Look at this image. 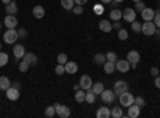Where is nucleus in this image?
Here are the masks:
<instances>
[{"label": "nucleus", "instance_id": "nucleus-1", "mask_svg": "<svg viewBox=\"0 0 160 118\" xmlns=\"http://www.w3.org/2000/svg\"><path fill=\"white\" fill-rule=\"evenodd\" d=\"M118 102L122 107H130L131 104H135V96H133L130 91H125V93L118 94Z\"/></svg>", "mask_w": 160, "mask_h": 118}, {"label": "nucleus", "instance_id": "nucleus-2", "mask_svg": "<svg viewBox=\"0 0 160 118\" xmlns=\"http://www.w3.org/2000/svg\"><path fill=\"white\" fill-rule=\"evenodd\" d=\"M18 31L16 29H8V31H5V34H3V42L7 43V45H13V43H16V40H18Z\"/></svg>", "mask_w": 160, "mask_h": 118}, {"label": "nucleus", "instance_id": "nucleus-3", "mask_svg": "<svg viewBox=\"0 0 160 118\" xmlns=\"http://www.w3.org/2000/svg\"><path fill=\"white\" fill-rule=\"evenodd\" d=\"M155 31H157V26L154 24V21H144L142 26H141V32H142L144 35H148V37L154 35Z\"/></svg>", "mask_w": 160, "mask_h": 118}, {"label": "nucleus", "instance_id": "nucleus-4", "mask_svg": "<svg viewBox=\"0 0 160 118\" xmlns=\"http://www.w3.org/2000/svg\"><path fill=\"white\" fill-rule=\"evenodd\" d=\"M55 109H56V115L59 118H69L71 116V109L68 106H62V104H55Z\"/></svg>", "mask_w": 160, "mask_h": 118}, {"label": "nucleus", "instance_id": "nucleus-5", "mask_svg": "<svg viewBox=\"0 0 160 118\" xmlns=\"http://www.w3.org/2000/svg\"><path fill=\"white\" fill-rule=\"evenodd\" d=\"M128 83L125 82V80H117L115 83H114V93L118 96V94H122V93H125V91H128Z\"/></svg>", "mask_w": 160, "mask_h": 118}, {"label": "nucleus", "instance_id": "nucleus-6", "mask_svg": "<svg viewBox=\"0 0 160 118\" xmlns=\"http://www.w3.org/2000/svg\"><path fill=\"white\" fill-rule=\"evenodd\" d=\"M115 96H117V94L114 93V89H106V88H104V91L101 93V99H102L104 104H111V102H114Z\"/></svg>", "mask_w": 160, "mask_h": 118}, {"label": "nucleus", "instance_id": "nucleus-7", "mask_svg": "<svg viewBox=\"0 0 160 118\" xmlns=\"http://www.w3.org/2000/svg\"><path fill=\"white\" fill-rule=\"evenodd\" d=\"M3 24H5L7 29H16V26H18L16 15H7V18L3 19Z\"/></svg>", "mask_w": 160, "mask_h": 118}, {"label": "nucleus", "instance_id": "nucleus-8", "mask_svg": "<svg viewBox=\"0 0 160 118\" xmlns=\"http://www.w3.org/2000/svg\"><path fill=\"white\" fill-rule=\"evenodd\" d=\"M115 70L122 72V73L128 72V70H130V62H128L127 59H117V61H115Z\"/></svg>", "mask_w": 160, "mask_h": 118}, {"label": "nucleus", "instance_id": "nucleus-9", "mask_svg": "<svg viewBox=\"0 0 160 118\" xmlns=\"http://www.w3.org/2000/svg\"><path fill=\"white\" fill-rule=\"evenodd\" d=\"M78 85H80V88L82 89H90L91 86H93V80H91V77L90 75H82L80 77V80H78Z\"/></svg>", "mask_w": 160, "mask_h": 118}, {"label": "nucleus", "instance_id": "nucleus-10", "mask_svg": "<svg viewBox=\"0 0 160 118\" xmlns=\"http://www.w3.org/2000/svg\"><path fill=\"white\" fill-rule=\"evenodd\" d=\"M123 19L127 22H133V21H136V10L135 8H125L123 10Z\"/></svg>", "mask_w": 160, "mask_h": 118}, {"label": "nucleus", "instance_id": "nucleus-11", "mask_svg": "<svg viewBox=\"0 0 160 118\" xmlns=\"http://www.w3.org/2000/svg\"><path fill=\"white\" fill-rule=\"evenodd\" d=\"M5 93H7V97L10 101H18L19 99V88H16V86H10Z\"/></svg>", "mask_w": 160, "mask_h": 118}, {"label": "nucleus", "instance_id": "nucleus-12", "mask_svg": "<svg viewBox=\"0 0 160 118\" xmlns=\"http://www.w3.org/2000/svg\"><path fill=\"white\" fill-rule=\"evenodd\" d=\"M64 69H66V73L74 75V73H77V70H78V65H77V62H74V61H68V62L64 64Z\"/></svg>", "mask_w": 160, "mask_h": 118}, {"label": "nucleus", "instance_id": "nucleus-13", "mask_svg": "<svg viewBox=\"0 0 160 118\" xmlns=\"http://www.w3.org/2000/svg\"><path fill=\"white\" fill-rule=\"evenodd\" d=\"M139 113H141V107L136 106V104H131V106L128 107V113H127V115H128L130 118H138Z\"/></svg>", "mask_w": 160, "mask_h": 118}, {"label": "nucleus", "instance_id": "nucleus-14", "mask_svg": "<svg viewBox=\"0 0 160 118\" xmlns=\"http://www.w3.org/2000/svg\"><path fill=\"white\" fill-rule=\"evenodd\" d=\"M32 15H34V18H37V19L45 18V8H43L42 5H35V7L32 8Z\"/></svg>", "mask_w": 160, "mask_h": 118}, {"label": "nucleus", "instance_id": "nucleus-15", "mask_svg": "<svg viewBox=\"0 0 160 118\" xmlns=\"http://www.w3.org/2000/svg\"><path fill=\"white\" fill-rule=\"evenodd\" d=\"M154 16H155V11H154L152 8H144V10L141 11V18H142L144 21H152Z\"/></svg>", "mask_w": 160, "mask_h": 118}, {"label": "nucleus", "instance_id": "nucleus-16", "mask_svg": "<svg viewBox=\"0 0 160 118\" xmlns=\"http://www.w3.org/2000/svg\"><path fill=\"white\" fill-rule=\"evenodd\" d=\"M13 54H15L16 59H22L24 54H26V48L22 45H16V46H13Z\"/></svg>", "mask_w": 160, "mask_h": 118}, {"label": "nucleus", "instance_id": "nucleus-17", "mask_svg": "<svg viewBox=\"0 0 160 118\" xmlns=\"http://www.w3.org/2000/svg\"><path fill=\"white\" fill-rule=\"evenodd\" d=\"M99 31L109 34L111 31H114V29H112V22H111V21H106V19H101V21H99Z\"/></svg>", "mask_w": 160, "mask_h": 118}, {"label": "nucleus", "instance_id": "nucleus-18", "mask_svg": "<svg viewBox=\"0 0 160 118\" xmlns=\"http://www.w3.org/2000/svg\"><path fill=\"white\" fill-rule=\"evenodd\" d=\"M139 59H141V56H139V53L136 50H131V51L127 53V61L128 62H139Z\"/></svg>", "mask_w": 160, "mask_h": 118}, {"label": "nucleus", "instance_id": "nucleus-19", "mask_svg": "<svg viewBox=\"0 0 160 118\" xmlns=\"http://www.w3.org/2000/svg\"><path fill=\"white\" fill-rule=\"evenodd\" d=\"M109 18L111 21H120L123 18V11H120L118 8H112V11L109 13Z\"/></svg>", "mask_w": 160, "mask_h": 118}, {"label": "nucleus", "instance_id": "nucleus-20", "mask_svg": "<svg viewBox=\"0 0 160 118\" xmlns=\"http://www.w3.org/2000/svg\"><path fill=\"white\" fill-rule=\"evenodd\" d=\"M95 101H96V94H95V91H93L91 88H90V89H87V91H85V102L93 104Z\"/></svg>", "mask_w": 160, "mask_h": 118}, {"label": "nucleus", "instance_id": "nucleus-21", "mask_svg": "<svg viewBox=\"0 0 160 118\" xmlns=\"http://www.w3.org/2000/svg\"><path fill=\"white\" fill-rule=\"evenodd\" d=\"M96 116H98V118H109V116H111L109 107H99L98 112H96Z\"/></svg>", "mask_w": 160, "mask_h": 118}, {"label": "nucleus", "instance_id": "nucleus-22", "mask_svg": "<svg viewBox=\"0 0 160 118\" xmlns=\"http://www.w3.org/2000/svg\"><path fill=\"white\" fill-rule=\"evenodd\" d=\"M22 59H24L26 62H29V65H35V64H37V61H38V59H37V56H35L34 53H26Z\"/></svg>", "mask_w": 160, "mask_h": 118}, {"label": "nucleus", "instance_id": "nucleus-23", "mask_svg": "<svg viewBox=\"0 0 160 118\" xmlns=\"http://www.w3.org/2000/svg\"><path fill=\"white\" fill-rule=\"evenodd\" d=\"M5 10H7V15H16V13H18V5H16V2H10V3L5 7Z\"/></svg>", "mask_w": 160, "mask_h": 118}, {"label": "nucleus", "instance_id": "nucleus-24", "mask_svg": "<svg viewBox=\"0 0 160 118\" xmlns=\"http://www.w3.org/2000/svg\"><path fill=\"white\" fill-rule=\"evenodd\" d=\"M10 86H11L10 78H8V77H0V89H2V91H7Z\"/></svg>", "mask_w": 160, "mask_h": 118}, {"label": "nucleus", "instance_id": "nucleus-25", "mask_svg": "<svg viewBox=\"0 0 160 118\" xmlns=\"http://www.w3.org/2000/svg\"><path fill=\"white\" fill-rule=\"evenodd\" d=\"M75 102H78V104H82V102H85V89H77L75 91Z\"/></svg>", "mask_w": 160, "mask_h": 118}, {"label": "nucleus", "instance_id": "nucleus-26", "mask_svg": "<svg viewBox=\"0 0 160 118\" xmlns=\"http://www.w3.org/2000/svg\"><path fill=\"white\" fill-rule=\"evenodd\" d=\"M104 72L106 73H112L114 70H115V62H111V61H106L104 64Z\"/></svg>", "mask_w": 160, "mask_h": 118}, {"label": "nucleus", "instance_id": "nucleus-27", "mask_svg": "<svg viewBox=\"0 0 160 118\" xmlns=\"http://www.w3.org/2000/svg\"><path fill=\"white\" fill-rule=\"evenodd\" d=\"M91 89L95 91V94H101L102 91H104V85L101 83V82H96V83H93V86H91Z\"/></svg>", "mask_w": 160, "mask_h": 118}, {"label": "nucleus", "instance_id": "nucleus-28", "mask_svg": "<svg viewBox=\"0 0 160 118\" xmlns=\"http://www.w3.org/2000/svg\"><path fill=\"white\" fill-rule=\"evenodd\" d=\"M74 5H75L74 0H61V7H62L64 10H72Z\"/></svg>", "mask_w": 160, "mask_h": 118}, {"label": "nucleus", "instance_id": "nucleus-29", "mask_svg": "<svg viewBox=\"0 0 160 118\" xmlns=\"http://www.w3.org/2000/svg\"><path fill=\"white\" fill-rule=\"evenodd\" d=\"M93 61H95L96 64H104L106 62V54L104 53H96L95 56H93Z\"/></svg>", "mask_w": 160, "mask_h": 118}, {"label": "nucleus", "instance_id": "nucleus-30", "mask_svg": "<svg viewBox=\"0 0 160 118\" xmlns=\"http://www.w3.org/2000/svg\"><path fill=\"white\" fill-rule=\"evenodd\" d=\"M111 116H114V118H122V116H123L122 107H114V109L111 110Z\"/></svg>", "mask_w": 160, "mask_h": 118}, {"label": "nucleus", "instance_id": "nucleus-31", "mask_svg": "<svg viewBox=\"0 0 160 118\" xmlns=\"http://www.w3.org/2000/svg\"><path fill=\"white\" fill-rule=\"evenodd\" d=\"M55 115H56V109H55V106H50V107L45 109V116H47V118H53Z\"/></svg>", "mask_w": 160, "mask_h": 118}, {"label": "nucleus", "instance_id": "nucleus-32", "mask_svg": "<svg viewBox=\"0 0 160 118\" xmlns=\"http://www.w3.org/2000/svg\"><path fill=\"white\" fill-rule=\"evenodd\" d=\"M8 54L7 53H2V51H0V67H3V65H7L8 64Z\"/></svg>", "mask_w": 160, "mask_h": 118}, {"label": "nucleus", "instance_id": "nucleus-33", "mask_svg": "<svg viewBox=\"0 0 160 118\" xmlns=\"http://www.w3.org/2000/svg\"><path fill=\"white\" fill-rule=\"evenodd\" d=\"M141 26H142V24H141L139 21H133V22H131V31L136 32V34H139V32H141Z\"/></svg>", "mask_w": 160, "mask_h": 118}, {"label": "nucleus", "instance_id": "nucleus-34", "mask_svg": "<svg viewBox=\"0 0 160 118\" xmlns=\"http://www.w3.org/2000/svg\"><path fill=\"white\" fill-rule=\"evenodd\" d=\"M29 67H31V65H29V62H26L24 59H21V62H19V72H28L29 70Z\"/></svg>", "mask_w": 160, "mask_h": 118}, {"label": "nucleus", "instance_id": "nucleus-35", "mask_svg": "<svg viewBox=\"0 0 160 118\" xmlns=\"http://www.w3.org/2000/svg\"><path fill=\"white\" fill-rule=\"evenodd\" d=\"M106 61L115 62V61H117V54L114 53V51H108V53H106Z\"/></svg>", "mask_w": 160, "mask_h": 118}, {"label": "nucleus", "instance_id": "nucleus-36", "mask_svg": "<svg viewBox=\"0 0 160 118\" xmlns=\"http://www.w3.org/2000/svg\"><path fill=\"white\" fill-rule=\"evenodd\" d=\"M55 73H56V75H62V73H66L64 64H56V67H55Z\"/></svg>", "mask_w": 160, "mask_h": 118}, {"label": "nucleus", "instance_id": "nucleus-37", "mask_svg": "<svg viewBox=\"0 0 160 118\" xmlns=\"http://www.w3.org/2000/svg\"><path fill=\"white\" fill-rule=\"evenodd\" d=\"M118 38L120 40H127L128 38V31L127 29H118Z\"/></svg>", "mask_w": 160, "mask_h": 118}, {"label": "nucleus", "instance_id": "nucleus-38", "mask_svg": "<svg viewBox=\"0 0 160 118\" xmlns=\"http://www.w3.org/2000/svg\"><path fill=\"white\" fill-rule=\"evenodd\" d=\"M72 13H74V15H82V13H83V5H74Z\"/></svg>", "mask_w": 160, "mask_h": 118}, {"label": "nucleus", "instance_id": "nucleus-39", "mask_svg": "<svg viewBox=\"0 0 160 118\" xmlns=\"http://www.w3.org/2000/svg\"><path fill=\"white\" fill-rule=\"evenodd\" d=\"M68 62V54L66 53H59L58 54V64H66Z\"/></svg>", "mask_w": 160, "mask_h": 118}, {"label": "nucleus", "instance_id": "nucleus-40", "mask_svg": "<svg viewBox=\"0 0 160 118\" xmlns=\"http://www.w3.org/2000/svg\"><path fill=\"white\" fill-rule=\"evenodd\" d=\"M135 104H136V106H139V107H144L146 106V99L141 97V96H138V97H135Z\"/></svg>", "mask_w": 160, "mask_h": 118}, {"label": "nucleus", "instance_id": "nucleus-41", "mask_svg": "<svg viewBox=\"0 0 160 118\" xmlns=\"http://www.w3.org/2000/svg\"><path fill=\"white\" fill-rule=\"evenodd\" d=\"M146 7H144V2H142V0H139V2H135V10L136 11H142Z\"/></svg>", "mask_w": 160, "mask_h": 118}, {"label": "nucleus", "instance_id": "nucleus-42", "mask_svg": "<svg viewBox=\"0 0 160 118\" xmlns=\"http://www.w3.org/2000/svg\"><path fill=\"white\" fill-rule=\"evenodd\" d=\"M152 21H154V24L157 26V29H160V11H157V13H155V16H154V19H152Z\"/></svg>", "mask_w": 160, "mask_h": 118}, {"label": "nucleus", "instance_id": "nucleus-43", "mask_svg": "<svg viewBox=\"0 0 160 118\" xmlns=\"http://www.w3.org/2000/svg\"><path fill=\"white\" fill-rule=\"evenodd\" d=\"M18 37L19 38H26V37H28V31H26V29H19L18 31Z\"/></svg>", "mask_w": 160, "mask_h": 118}, {"label": "nucleus", "instance_id": "nucleus-44", "mask_svg": "<svg viewBox=\"0 0 160 118\" xmlns=\"http://www.w3.org/2000/svg\"><path fill=\"white\" fill-rule=\"evenodd\" d=\"M154 85H155V88H157V89H160V75L154 77Z\"/></svg>", "mask_w": 160, "mask_h": 118}, {"label": "nucleus", "instance_id": "nucleus-45", "mask_svg": "<svg viewBox=\"0 0 160 118\" xmlns=\"http://www.w3.org/2000/svg\"><path fill=\"white\" fill-rule=\"evenodd\" d=\"M112 29H115V31L122 29V24H120V21H114V24H112Z\"/></svg>", "mask_w": 160, "mask_h": 118}, {"label": "nucleus", "instance_id": "nucleus-46", "mask_svg": "<svg viewBox=\"0 0 160 118\" xmlns=\"http://www.w3.org/2000/svg\"><path fill=\"white\" fill-rule=\"evenodd\" d=\"M102 10H104V8H102V3L95 7V13H96V15H101V13H102Z\"/></svg>", "mask_w": 160, "mask_h": 118}, {"label": "nucleus", "instance_id": "nucleus-47", "mask_svg": "<svg viewBox=\"0 0 160 118\" xmlns=\"http://www.w3.org/2000/svg\"><path fill=\"white\" fill-rule=\"evenodd\" d=\"M158 72H160V70H158V67H152V69H151V73H152L154 77H157V75H158Z\"/></svg>", "mask_w": 160, "mask_h": 118}, {"label": "nucleus", "instance_id": "nucleus-48", "mask_svg": "<svg viewBox=\"0 0 160 118\" xmlns=\"http://www.w3.org/2000/svg\"><path fill=\"white\" fill-rule=\"evenodd\" d=\"M74 2H75V5H85L88 0H74Z\"/></svg>", "mask_w": 160, "mask_h": 118}, {"label": "nucleus", "instance_id": "nucleus-49", "mask_svg": "<svg viewBox=\"0 0 160 118\" xmlns=\"http://www.w3.org/2000/svg\"><path fill=\"white\" fill-rule=\"evenodd\" d=\"M109 5H111L112 8H117V5H118V2H115V0H112V2H111Z\"/></svg>", "mask_w": 160, "mask_h": 118}, {"label": "nucleus", "instance_id": "nucleus-50", "mask_svg": "<svg viewBox=\"0 0 160 118\" xmlns=\"http://www.w3.org/2000/svg\"><path fill=\"white\" fill-rule=\"evenodd\" d=\"M99 2H101L102 5H109V3L112 2V0H99Z\"/></svg>", "mask_w": 160, "mask_h": 118}, {"label": "nucleus", "instance_id": "nucleus-51", "mask_svg": "<svg viewBox=\"0 0 160 118\" xmlns=\"http://www.w3.org/2000/svg\"><path fill=\"white\" fill-rule=\"evenodd\" d=\"M0 2H2V3H3V5H8V3H10V2H13V0H0Z\"/></svg>", "mask_w": 160, "mask_h": 118}, {"label": "nucleus", "instance_id": "nucleus-52", "mask_svg": "<svg viewBox=\"0 0 160 118\" xmlns=\"http://www.w3.org/2000/svg\"><path fill=\"white\" fill-rule=\"evenodd\" d=\"M155 34H157V37L160 38V31H155Z\"/></svg>", "mask_w": 160, "mask_h": 118}, {"label": "nucleus", "instance_id": "nucleus-53", "mask_svg": "<svg viewBox=\"0 0 160 118\" xmlns=\"http://www.w3.org/2000/svg\"><path fill=\"white\" fill-rule=\"evenodd\" d=\"M115 2H118V3H120V2H123V0H115Z\"/></svg>", "mask_w": 160, "mask_h": 118}, {"label": "nucleus", "instance_id": "nucleus-54", "mask_svg": "<svg viewBox=\"0 0 160 118\" xmlns=\"http://www.w3.org/2000/svg\"><path fill=\"white\" fill-rule=\"evenodd\" d=\"M0 51H2V43H0Z\"/></svg>", "mask_w": 160, "mask_h": 118}, {"label": "nucleus", "instance_id": "nucleus-55", "mask_svg": "<svg viewBox=\"0 0 160 118\" xmlns=\"http://www.w3.org/2000/svg\"><path fill=\"white\" fill-rule=\"evenodd\" d=\"M133 2H139V0H133Z\"/></svg>", "mask_w": 160, "mask_h": 118}, {"label": "nucleus", "instance_id": "nucleus-56", "mask_svg": "<svg viewBox=\"0 0 160 118\" xmlns=\"http://www.w3.org/2000/svg\"><path fill=\"white\" fill-rule=\"evenodd\" d=\"M0 29H2V22H0Z\"/></svg>", "mask_w": 160, "mask_h": 118}]
</instances>
